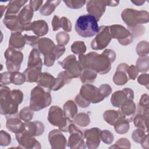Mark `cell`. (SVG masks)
I'll use <instances>...</instances> for the list:
<instances>
[{"label":"cell","instance_id":"obj_3","mask_svg":"<svg viewBox=\"0 0 149 149\" xmlns=\"http://www.w3.org/2000/svg\"><path fill=\"white\" fill-rule=\"evenodd\" d=\"M98 21L94 16L87 14L79 16L75 24V30L78 35L84 38L95 36L99 31Z\"/></svg>","mask_w":149,"mask_h":149},{"label":"cell","instance_id":"obj_24","mask_svg":"<svg viewBox=\"0 0 149 149\" xmlns=\"http://www.w3.org/2000/svg\"><path fill=\"white\" fill-rule=\"evenodd\" d=\"M3 24L9 30L14 32L24 31V26L21 25L16 15H6L3 20Z\"/></svg>","mask_w":149,"mask_h":149},{"label":"cell","instance_id":"obj_50","mask_svg":"<svg viewBox=\"0 0 149 149\" xmlns=\"http://www.w3.org/2000/svg\"><path fill=\"white\" fill-rule=\"evenodd\" d=\"M67 6L71 9H79L81 8L86 2V1H63Z\"/></svg>","mask_w":149,"mask_h":149},{"label":"cell","instance_id":"obj_34","mask_svg":"<svg viewBox=\"0 0 149 149\" xmlns=\"http://www.w3.org/2000/svg\"><path fill=\"white\" fill-rule=\"evenodd\" d=\"M148 115L139 113H137L133 119L134 126L139 129H143L146 133H148Z\"/></svg>","mask_w":149,"mask_h":149},{"label":"cell","instance_id":"obj_62","mask_svg":"<svg viewBox=\"0 0 149 149\" xmlns=\"http://www.w3.org/2000/svg\"><path fill=\"white\" fill-rule=\"evenodd\" d=\"M6 6H3V5H1V7H0V9H1V17H2V16H3V10H4V9L5 10V9H6Z\"/></svg>","mask_w":149,"mask_h":149},{"label":"cell","instance_id":"obj_57","mask_svg":"<svg viewBox=\"0 0 149 149\" xmlns=\"http://www.w3.org/2000/svg\"><path fill=\"white\" fill-rule=\"evenodd\" d=\"M75 101L76 102L77 104V105L81 107V108H87L88 106L90 105V102L87 101L86 100H85L84 98H83L79 94L77 95V96L75 98Z\"/></svg>","mask_w":149,"mask_h":149},{"label":"cell","instance_id":"obj_35","mask_svg":"<svg viewBox=\"0 0 149 149\" xmlns=\"http://www.w3.org/2000/svg\"><path fill=\"white\" fill-rule=\"evenodd\" d=\"M122 113L120 111L108 110L103 115L104 119L107 123L111 125H114L115 123L119 119Z\"/></svg>","mask_w":149,"mask_h":149},{"label":"cell","instance_id":"obj_15","mask_svg":"<svg viewBox=\"0 0 149 149\" xmlns=\"http://www.w3.org/2000/svg\"><path fill=\"white\" fill-rule=\"evenodd\" d=\"M133 91L129 88H125L122 90H119L113 93L111 98V102L113 106L120 108L126 100H133Z\"/></svg>","mask_w":149,"mask_h":149},{"label":"cell","instance_id":"obj_6","mask_svg":"<svg viewBox=\"0 0 149 149\" xmlns=\"http://www.w3.org/2000/svg\"><path fill=\"white\" fill-rule=\"evenodd\" d=\"M48 120L53 126L58 127L60 131L64 132H68L69 126L72 122V120L64 116L62 109L56 105L50 107L48 111Z\"/></svg>","mask_w":149,"mask_h":149},{"label":"cell","instance_id":"obj_40","mask_svg":"<svg viewBox=\"0 0 149 149\" xmlns=\"http://www.w3.org/2000/svg\"><path fill=\"white\" fill-rule=\"evenodd\" d=\"M75 123L81 127H86L90 124V116L87 113H80L74 118Z\"/></svg>","mask_w":149,"mask_h":149},{"label":"cell","instance_id":"obj_2","mask_svg":"<svg viewBox=\"0 0 149 149\" xmlns=\"http://www.w3.org/2000/svg\"><path fill=\"white\" fill-rule=\"evenodd\" d=\"M23 100V94L19 90H10L5 85H1V114L6 115L19 113L18 106Z\"/></svg>","mask_w":149,"mask_h":149},{"label":"cell","instance_id":"obj_5","mask_svg":"<svg viewBox=\"0 0 149 149\" xmlns=\"http://www.w3.org/2000/svg\"><path fill=\"white\" fill-rule=\"evenodd\" d=\"M123 21L130 28L139 24H145L148 22L149 15L146 10L138 11L134 9H125L121 14Z\"/></svg>","mask_w":149,"mask_h":149},{"label":"cell","instance_id":"obj_21","mask_svg":"<svg viewBox=\"0 0 149 149\" xmlns=\"http://www.w3.org/2000/svg\"><path fill=\"white\" fill-rule=\"evenodd\" d=\"M129 66L125 63H122L118 65L113 77V81L115 84L121 86L127 83L128 81L127 71Z\"/></svg>","mask_w":149,"mask_h":149},{"label":"cell","instance_id":"obj_42","mask_svg":"<svg viewBox=\"0 0 149 149\" xmlns=\"http://www.w3.org/2000/svg\"><path fill=\"white\" fill-rule=\"evenodd\" d=\"M26 81V77L23 73L18 71L10 72V82L15 85H21Z\"/></svg>","mask_w":149,"mask_h":149},{"label":"cell","instance_id":"obj_12","mask_svg":"<svg viewBox=\"0 0 149 149\" xmlns=\"http://www.w3.org/2000/svg\"><path fill=\"white\" fill-rule=\"evenodd\" d=\"M79 95L87 101L93 104L98 103L104 99L101 95L98 88L91 84H83L81 87Z\"/></svg>","mask_w":149,"mask_h":149},{"label":"cell","instance_id":"obj_30","mask_svg":"<svg viewBox=\"0 0 149 149\" xmlns=\"http://www.w3.org/2000/svg\"><path fill=\"white\" fill-rule=\"evenodd\" d=\"M27 67L40 68L42 67V62L40 57V52L36 48H33L30 53L27 62Z\"/></svg>","mask_w":149,"mask_h":149},{"label":"cell","instance_id":"obj_31","mask_svg":"<svg viewBox=\"0 0 149 149\" xmlns=\"http://www.w3.org/2000/svg\"><path fill=\"white\" fill-rule=\"evenodd\" d=\"M72 79L73 77L67 71L64 70L60 72L56 78L55 84L52 88V90L57 91L59 90L65 84L69 83Z\"/></svg>","mask_w":149,"mask_h":149},{"label":"cell","instance_id":"obj_54","mask_svg":"<svg viewBox=\"0 0 149 149\" xmlns=\"http://www.w3.org/2000/svg\"><path fill=\"white\" fill-rule=\"evenodd\" d=\"M138 107L144 109H148V95L147 94L141 95Z\"/></svg>","mask_w":149,"mask_h":149},{"label":"cell","instance_id":"obj_47","mask_svg":"<svg viewBox=\"0 0 149 149\" xmlns=\"http://www.w3.org/2000/svg\"><path fill=\"white\" fill-rule=\"evenodd\" d=\"M131 147V144L127 139L120 138L118 139L113 146H111L109 148H130Z\"/></svg>","mask_w":149,"mask_h":149},{"label":"cell","instance_id":"obj_44","mask_svg":"<svg viewBox=\"0 0 149 149\" xmlns=\"http://www.w3.org/2000/svg\"><path fill=\"white\" fill-rule=\"evenodd\" d=\"M136 52L140 56L147 55L148 54V42L144 41L139 42L136 46Z\"/></svg>","mask_w":149,"mask_h":149},{"label":"cell","instance_id":"obj_45","mask_svg":"<svg viewBox=\"0 0 149 149\" xmlns=\"http://www.w3.org/2000/svg\"><path fill=\"white\" fill-rule=\"evenodd\" d=\"M69 39V35L66 32L61 31L56 35V40L58 45L65 46L68 43Z\"/></svg>","mask_w":149,"mask_h":149},{"label":"cell","instance_id":"obj_4","mask_svg":"<svg viewBox=\"0 0 149 149\" xmlns=\"http://www.w3.org/2000/svg\"><path fill=\"white\" fill-rule=\"evenodd\" d=\"M52 101L50 91L37 85L31 91L30 107L34 111H38L51 104Z\"/></svg>","mask_w":149,"mask_h":149},{"label":"cell","instance_id":"obj_9","mask_svg":"<svg viewBox=\"0 0 149 149\" xmlns=\"http://www.w3.org/2000/svg\"><path fill=\"white\" fill-rule=\"evenodd\" d=\"M68 132L70 134L68 146L70 148H86V145L84 140V134L82 131L73 122H72L68 127Z\"/></svg>","mask_w":149,"mask_h":149},{"label":"cell","instance_id":"obj_11","mask_svg":"<svg viewBox=\"0 0 149 149\" xmlns=\"http://www.w3.org/2000/svg\"><path fill=\"white\" fill-rule=\"evenodd\" d=\"M111 39L109 27L102 26L100 27L95 37L91 41V48L94 50L102 49L109 44Z\"/></svg>","mask_w":149,"mask_h":149},{"label":"cell","instance_id":"obj_18","mask_svg":"<svg viewBox=\"0 0 149 149\" xmlns=\"http://www.w3.org/2000/svg\"><path fill=\"white\" fill-rule=\"evenodd\" d=\"M6 123L7 129L16 134L23 132L24 130V123L22 122L19 118V113L11 115H6Z\"/></svg>","mask_w":149,"mask_h":149},{"label":"cell","instance_id":"obj_19","mask_svg":"<svg viewBox=\"0 0 149 149\" xmlns=\"http://www.w3.org/2000/svg\"><path fill=\"white\" fill-rule=\"evenodd\" d=\"M48 140L52 148H65L66 147V139L60 130L54 129L48 134Z\"/></svg>","mask_w":149,"mask_h":149},{"label":"cell","instance_id":"obj_60","mask_svg":"<svg viewBox=\"0 0 149 149\" xmlns=\"http://www.w3.org/2000/svg\"><path fill=\"white\" fill-rule=\"evenodd\" d=\"M105 3L106 6H116L119 4V1H105Z\"/></svg>","mask_w":149,"mask_h":149},{"label":"cell","instance_id":"obj_17","mask_svg":"<svg viewBox=\"0 0 149 149\" xmlns=\"http://www.w3.org/2000/svg\"><path fill=\"white\" fill-rule=\"evenodd\" d=\"M86 8L89 15L94 16L97 20L99 21L105 11V1H89L87 3Z\"/></svg>","mask_w":149,"mask_h":149},{"label":"cell","instance_id":"obj_49","mask_svg":"<svg viewBox=\"0 0 149 149\" xmlns=\"http://www.w3.org/2000/svg\"><path fill=\"white\" fill-rule=\"evenodd\" d=\"M11 141V137L9 134L2 130L0 133V144L2 146H8Z\"/></svg>","mask_w":149,"mask_h":149},{"label":"cell","instance_id":"obj_37","mask_svg":"<svg viewBox=\"0 0 149 149\" xmlns=\"http://www.w3.org/2000/svg\"><path fill=\"white\" fill-rule=\"evenodd\" d=\"M113 126L115 132L119 134H125L127 133L129 129V122L125 119L123 113Z\"/></svg>","mask_w":149,"mask_h":149},{"label":"cell","instance_id":"obj_16","mask_svg":"<svg viewBox=\"0 0 149 149\" xmlns=\"http://www.w3.org/2000/svg\"><path fill=\"white\" fill-rule=\"evenodd\" d=\"M17 143L24 148H40V143L36 139L25 132L16 134Z\"/></svg>","mask_w":149,"mask_h":149},{"label":"cell","instance_id":"obj_8","mask_svg":"<svg viewBox=\"0 0 149 149\" xmlns=\"http://www.w3.org/2000/svg\"><path fill=\"white\" fill-rule=\"evenodd\" d=\"M4 57L6 60V65L8 71L14 72L20 70L23 59V54L22 52L8 48L4 53Z\"/></svg>","mask_w":149,"mask_h":149},{"label":"cell","instance_id":"obj_53","mask_svg":"<svg viewBox=\"0 0 149 149\" xmlns=\"http://www.w3.org/2000/svg\"><path fill=\"white\" fill-rule=\"evenodd\" d=\"M139 72L138 71L136 66L134 65H132L130 66H129L127 71V74L129 76V79L131 80H135L139 74Z\"/></svg>","mask_w":149,"mask_h":149},{"label":"cell","instance_id":"obj_20","mask_svg":"<svg viewBox=\"0 0 149 149\" xmlns=\"http://www.w3.org/2000/svg\"><path fill=\"white\" fill-rule=\"evenodd\" d=\"M33 31L38 37L44 36L48 33V25L43 20H38L30 23L24 27V31Z\"/></svg>","mask_w":149,"mask_h":149},{"label":"cell","instance_id":"obj_22","mask_svg":"<svg viewBox=\"0 0 149 149\" xmlns=\"http://www.w3.org/2000/svg\"><path fill=\"white\" fill-rule=\"evenodd\" d=\"M24 130L31 136H38L42 134L44 131V126L42 123L40 121L26 122H24Z\"/></svg>","mask_w":149,"mask_h":149},{"label":"cell","instance_id":"obj_39","mask_svg":"<svg viewBox=\"0 0 149 149\" xmlns=\"http://www.w3.org/2000/svg\"><path fill=\"white\" fill-rule=\"evenodd\" d=\"M149 58L148 55L140 56L136 62V68L139 72H146L148 70Z\"/></svg>","mask_w":149,"mask_h":149},{"label":"cell","instance_id":"obj_13","mask_svg":"<svg viewBox=\"0 0 149 149\" xmlns=\"http://www.w3.org/2000/svg\"><path fill=\"white\" fill-rule=\"evenodd\" d=\"M59 63L61 65L62 68L65 69L73 78H77L79 77L83 70L79 61L76 60L74 55H70L65 58L63 61L59 62Z\"/></svg>","mask_w":149,"mask_h":149},{"label":"cell","instance_id":"obj_27","mask_svg":"<svg viewBox=\"0 0 149 149\" xmlns=\"http://www.w3.org/2000/svg\"><path fill=\"white\" fill-rule=\"evenodd\" d=\"M34 10L30 5H25L17 15L18 20L20 24L25 26L30 23V21L33 17Z\"/></svg>","mask_w":149,"mask_h":149},{"label":"cell","instance_id":"obj_43","mask_svg":"<svg viewBox=\"0 0 149 149\" xmlns=\"http://www.w3.org/2000/svg\"><path fill=\"white\" fill-rule=\"evenodd\" d=\"M34 111H33L29 107H26L22 109L19 113V116L20 119L26 122H29L31 120L34 115Z\"/></svg>","mask_w":149,"mask_h":149},{"label":"cell","instance_id":"obj_48","mask_svg":"<svg viewBox=\"0 0 149 149\" xmlns=\"http://www.w3.org/2000/svg\"><path fill=\"white\" fill-rule=\"evenodd\" d=\"M146 132L141 129H138L133 131L132 133V137L133 140L137 143H140L144 137L147 134H146Z\"/></svg>","mask_w":149,"mask_h":149},{"label":"cell","instance_id":"obj_56","mask_svg":"<svg viewBox=\"0 0 149 149\" xmlns=\"http://www.w3.org/2000/svg\"><path fill=\"white\" fill-rule=\"evenodd\" d=\"M137 81L141 85L146 86L147 88L148 89V83H149V77L148 74L147 73L141 74L140 75L137 79Z\"/></svg>","mask_w":149,"mask_h":149},{"label":"cell","instance_id":"obj_7","mask_svg":"<svg viewBox=\"0 0 149 149\" xmlns=\"http://www.w3.org/2000/svg\"><path fill=\"white\" fill-rule=\"evenodd\" d=\"M36 47L44 56V65L48 67L52 66L57 59L55 54L56 45L53 41L48 38H42L40 39Z\"/></svg>","mask_w":149,"mask_h":149},{"label":"cell","instance_id":"obj_46","mask_svg":"<svg viewBox=\"0 0 149 149\" xmlns=\"http://www.w3.org/2000/svg\"><path fill=\"white\" fill-rule=\"evenodd\" d=\"M100 138L104 143L110 144L113 141L114 137L113 134L110 131L108 130H104L101 131Z\"/></svg>","mask_w":149,"mask_h":149},{"label":"cell","instance_id":"obj_10","mask_svg":"<svg viewBox=\"0 0 149 149\" xmlns=\"http://www.w3.org/2000/svg\"><path fill=\"white\" fill-rule=\"evenodd\" d=\"M109 27L112 38H116L121 45H127L132 42L133 37L131 32L123 26L113 24Z\"/></svg>","mask_w":149,"mask_h":149},{"label":"cell","instance_id":"obj_33","mask_svg":"<svg viewBox=\"0 0 149 149\" xmlns=\"http://www.w3.org/2000/svg\"><path fill=\"white\" fill-rule=\"evenodd\" d=\"M28 1H10L6 6L5 15H16L20 9Z\"/></svg>","mask_w":149,"mask_h":149},{"label":"cell","instance_id":"obj_26","mask_svg":"<svg viewBox=\"0 0 149 149\" xmlns=\"http://www.w3.org/2000/svg\"><path fill=\"white\" fill-rule=\"evenodd\" d=\"M26 44L24 36L22 34L21 32L12 33L9 41V48L21 50L24 48Z\"/></svg>","mask_w":149,"mask_h":149},{"label":"cell","instance_id":"obj_23","mask_svg":"<svg viewBox=\"0 0 149 149\" xmlns=\"http://www.w3.org/2000/svg\"><path fill=\"white\" fill-rule=\"evenodd\" d=\"M133 100L131 99L126 100L120 107L121 108L120 111L129 123L133 120L136 110V104Z\"/></svg>","mask_w":149,"mask_h":149},{"label":"cell","instance_id":"obj_14","mask_svg":"<svg viewBox=\"0 0 149 149\" xmlns=\"http://www.w3.org/2000/svg\"><path fill=\"white\" fill-rule=\"evenodd\" d=\"M101 130L97 127H94L86 130L84 132V137L86 140V145L90 149L98 147L100 143Z\"/></svg>","mask_w":149,"mask_h":149},{"label":"cell","instance_id":"obj_38","mask_svg":"<svg viewBox=\"0 0 149 149\" xmlns=\"http://www.w3.org/2000/svg\"><path fill=\"white\" fill-rule=\"evenodd\" d=\"M60 2H61V1H46L45 4L43 5L40 9V13L44 16L50 15L54 11L55 8L58 6V5Z\"/></svg>","mask_w":149,"mask_h":149},{"label":"cell","instance_id":"obj_25","mask_svg":"<svg viewBox=\"0 0 149 149\" xmlns=\"http://www.w3.org/2000/svg\"><path fill=\"white\" fill-rule=\"evenodd\" d=\"M52 29L54 31L58 30L61 27L66 32H70L72 30V23L68 18L62 17L60 18L57 15H54L52 21Z\"/></svg>","mask_w":149,"mask_h":149},{"label":"cell","instance_id":"obj_29","mask_svg":"<svg viewBox=\"0 0 149 149\" xmlns=\"http://www.w3.org/2000/svg\"><path fill=\"white\" fill-rule=\"evenodd\" d=\"M55 81L56 79L52 75L47 72H43L41 73V77L37 83L38 86L51 91L55 86Z\"/></svg>","mask_w":149,"mask_h":149},{"label":"cell","instance_id":"obj_61","mask_svg":"<svg viewBox=\"0 0 149 149\" xmlns=\"http://www.w3.org/2000/svg\"><path fill=\"white\" fill-rule=\"evenodd\" d=\"M132 2L134 3L136 5L140 6V5H142L143 4V3L145 2V1H132Z\"/></svg>","mask_w":149,"mask_h":149},{"label":"cell","instance_id":"obj_32","mask_svg":"<svg viewBox=\"0 0 149 149\" xmlns=\"http://www.w3.org/2000/svg\"><path fill=\"white\" fill-rule=\"evenodd\" d=\"M63 115L64 116L73 119L77 113V107L75 102L72 100H69L63 105Z\"/></svg>","mask_w":149,"mask_h":149},{"label":"cell","instance_id":"obj_28","mask_svg":"<svg viewBox=\"0 0 149 149\" xmlns=\"http://www.w3.org/2000/svg\"><path fill=\"white\" fill-rule=\"evenodd\" d=\"M41 69L40 68H29L23 73L26 77V81L29 83H37L41 76Z\"/></svg>","mask_w":149,"mask_h":149},{"label":"cell","instance_id":"obj_55","mask_svg":"<svg viewBox=\"0 0 149 149\" xmlns=\"http://www.w3.org/2000/svg\"><path fill=\"white\" fill-rule=\"evenodd\" d=\"M10 71L5 72L1 74V85L9 84L10 82Z\"/></svg>","mask_w":149,"mask_h":149},{"label":"cell","instance_id":"obj_36","mask_svg":"<svg viewBox=\"0 0 149 149\" xmlns=\"http://www.w3.org/2000/svg\"><path fill=\"white\" fill-rule=\"evenodd\" d=\"M80 77L81 81L84 84L92 83L97 77V73L93 70L86 68L83 69Z\"/></svg>","mask_w":149,"mask_h":149},{"label":"cell","instance_id":"obj_1","mask_svg":"<svg viewBox=\"0 0 149 149\" xmlns=\"http://www.w3.org/2000/svg\"><path fill=\"white\" fill-rule=\"evenodd\" d=\"M116 58L115 52L110 49H106L101 54L95 52L79 56V62L83 69L88 68L97 73L104 74L109 72L111 63Z\"/></svg>","mask_w":149,"mask_h":149},{"label":"cell","instance_id":"obj_41","mask_svg":"<svg viewBox=\"0 0 149 149\" xmlns=\"http://www.w3.org/2000/svg\"><path fill=\"white\" fill-rule=\"evenodd\" d=\"M71 51L74 54L83 55L86 51V46L84 42L76 41L72 44Z\"/></svg>","mask_w":149,"mask_h":149},{"label":"cell","instance_id":"obj_51","mask_svg":"<svg viewBox=\"0 0 149 149\" xmlns=\"http://www.w3.org/2000/svg\"><path fill=\"white\" fill-rule=\"evenodd\" d=\"M24 38L26 40V43L31 47H36L40 40V38L38 36H27V34H24Z\"/></svg>","mask_w":149,"mask_h":149},{"label":"cell","instance_id":"obj_58","mask_svg":"<svg viewBox=\"0 0 149 149\" xmlns=\"http://www.w3.org/2000/svg\"><path fill=\"white\" fill-rule=\"evenodd\" d=\"M43 1H30L29 5L33 9L34 11H37L39 9L41 5H42Z\"/></svg>","mask_w":149,"mask_h":149},{"label":"cell","instance_id":"obj_52","mask_svg":"<svg viewBox=\"0 0 149 149\" xmlns=\"http://www.w3.org/2000/svg\"><path fill=\"white\" fill-rule=\"evenodd\" d=\"M99 91L101 95L105 98V97L109 95V94L112 92V88L111 86L107 84H102L98 88Z\"/></svg>","mask_w":149,"mask_h":149},{"label":"cell","instance_id":"obj_59","mask_svg":"<svg viewBox=\"0 0 149 149\" xmlns=\"http://www.w3.org/2000/svg\"><path fill=\"white\" fill-rule=\"evenodd\" d=\"M144 148H148V135L147 134L140 143Z\"/></svg>","mask_w":149,"mask_h":149}]
</instances>
